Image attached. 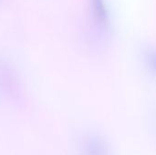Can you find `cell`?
<instances>
[{"mask_svg":"<svg viewBox=\"0 0 156 155\" xmlns=\"http://www.w3.org/2000/svg\"><path fill=\"white\" fill-rule=\"evenodd\" d=\"M18 90L17 76L12 66L0 58V95L13 96Z\"/></svg>","mask_w":156,"mask_h":155,"instance_id":"6da1fadb","label":"cell"},{"mask_svg":"<svg viewBox=\"0 0 156 155\" xmlns=\"http://www.w3.org/2000/svg\"><path fill=\"white\" fill-rule=\"evenodd\" d=\"M92 16L101 26L107 27L110 22L109 11L105 0H90Z\"/></svg>","mask_w":156,"mask_h":155,"instance_id":"7a4b0ae2","label":"cell"},{"mask_svg":"<svg viewBox=\"0 0 156 155\" xmlns=\"http://www.w3.org/2000/svg\"><path fill=\"white\" fill-rule=\"evenodd\" d=\"M148 64H149V67L150 69L156 73V51L152 53L150 56H149V58H148Z\"/></svg>","mask_w":156,"mask_h":155,"instance_id":"3957f363","label":"cell"}]
</instances>
